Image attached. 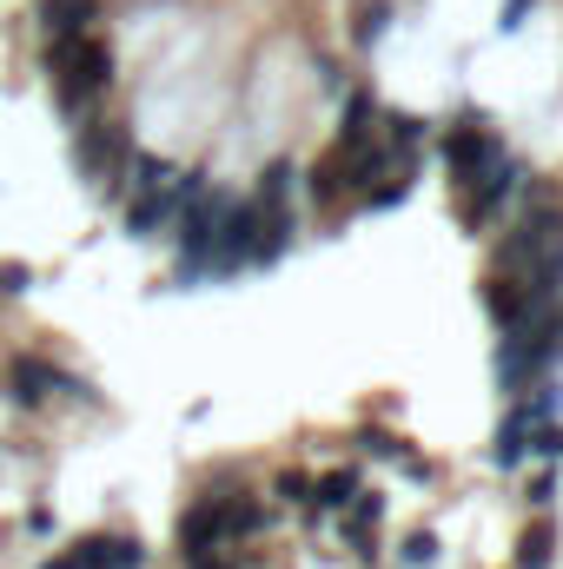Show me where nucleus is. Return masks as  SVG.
Returning <instances> with one entry per match:
<instances>
[{
    "label": "nucleus",
    "instance_id": "f257e3e1",
    "mask_svg": "<svg viewBox=\"0 0 563 569\" xmlns=\"http://www.w3.org/2000/svg\"><path fill=\"white\" fill-rule=\"evenodd\" d=\"M253 239H259V206H253V199H226L206 272H219V279H226V272H246V266H253Z\"/></svg>",
    "mask_w": 563,
    "mask_h": 569
},
{
    "label": "nucleus",
    "instance_id": "a211bd4d",
    "mask_svg": "<svg viewBox=\"0 0 563 569\" xmlns=\"http://www.w3.org/2000/svg\"><path fill=\"white\" fill-rule=\"evenodd\" d=\"M418 140H424V120H418V113H392V146H398V152H412Z\"/></svg>",
    "mask_w": 563,
    "mask_h": 569
},
{
    "label": "nucleus",
    "instance_id": "ddd939ff",
    "mask_svg": "<svg viewBox=\"0 0 563 569\" xmlns=\"http://www.w3.org/2000/svg\"><path fill=\"white\" fill-rule=\"evenodd\" d=\"M551 550H557V537H551V523H537V530H524V537H517V569H551Z\"/></svg>",
    "mask_w": 563,
    "mask_h": 569
},
{
    "label": "nucleus",
    "instance_id": "20e7f679",
    "mask_svg": "<svg viewBox=\"0 0 563 569\" xmlns=\"http://www.w3.org/2000/svg\"><path fill=\"white\" fill-rule=\"evenodd\" d=\"M47 569H140V543H127V537H87L80 550L53 557Z\"/></svg>",
    "mask_w": 563,
    "mask_h": 569
},
{
    "label": "nucleus",
    "instance_id": "2eb2a0df",
    "mask_svg": "<svg viewBox=\"0 0 563 569\" xmlns=\"http://www.w3.org/2000/svg\"><path fill=\"white\" fill-rule=\"evenodd\" d=\"M385 27H392V0H365L352 33H358V47H372V40H385Z\"/></svg>",
    "mask_w": 563,
    "mask_h": 569
},
{
    "label": "nucleus",
    "instance_id": "aec40b11",
    "mask_svg": "<svg viewBox=\"0 0 563 569\" xmlns=\"http://www.w3.org/2000/svg\"><path fill=\"white\" fill-rule=\"evenodd\" d=\"M358 443H365L372 457H398V463H405V443H398V437H385V430H365Z\"/></svg>",
    "mask_w": 563,
    "mask_h": 569
},
{
    "label": "nucleus",
    "instance_id": "f3484780",
    "mask_svg": "<svg viewBox=\"0 0 563 569\" xmlns=\"http://www.w3.org/2000/svg\"><path fill=\"white\" fill-rule=\"evenodd\" d=\"M531 457H563V430L544 418V425H531V443H524Z\"/></svg>",
    "mask_w": 563,
    "mask_h": 569
},
{
    "label": "nucleus",
    "instance_id": "f03ea898",
    "mask_svg": "<svg viewBox=\"0 0 563 569\" xmlns=\"http://www.w3.org/2000/svg\"><path fill=\"white\" fill-rule=\"evenodd\" d=\"M127 127H113V120H100V127H80V140H73V166L87 172V179H120V166H127Z\"/></svg>",
    "mask_w": 563,
    "mask_h": 569
},
{
    "label": "nucleus",
    "instance_id": "4468645a",
    "mask_svg": "<svg viewBox=\"0 0 563 569\" xmlns=\"http://www.w3.org/2000/svg\"><path fill=\"white\" fill-rule=\"evenodd\" d=\"M120 172H134V192H152V186H166L172 179V166L166 159H152V152H127V166Z\"/></svg>",
    "mask_w": 563,
    "mask_h": 569
},
{
    "label": "nucleus",
    "instance_id": "4be33fe9",
    "mask_svg": "<svg viewBox=\"0 0 563 569\" xmlns=\"http://www.w3.org/2000/svg\"><path fill=\"white\" fill-rule=\"evenodd\" d=\"M524 13H531V0H504V20H497V27H504V33H517V27H524Z\"/></svg>",
    "mask_w": 563,
    "mask_h": 569
},
{
    "label": "nucleus",
    "instance_id": "423d86ee",
    "mask_svg": "<svg viewBox=\"0 0 563 569\" xmlns=\"http://www.w3.org/2000/svg\"><path fill=\"white\" fill-rule=\"evenodd\" d=\"M219 537H226V503H219V497H206V503H192V510L179 517V550H186V557H206Z\"/></svg>",
    "mask_w": 563,
    "mask_h": 569
},
{
    "label": "nucleus",
    "instance_id": "0eeeda50",
    "mask_svg": "<svg viewBox=\"0 0 563 569\" xmlns=\"http://www.w3.org/2000/svg\"><path fill=\"white\" fill-rule=\"evenodd\" d=\"M47 385H53V391H87V385H73L67 371H53V365H40V358H20V365H13V398H20V405L47 398Z\"/></svg>",
    "mask_w": 563,
    "mask_h": 569
},
{
    "label": "nucleus",
    "instance_id": "7ed1b4c3",
    "mask_svg": "<svg viewBox=\"0 0 563 569\" xmlns=\"http://www.w3.org/2000/svg\"><path fill=\"white\" fill-rule=\"evenodd\" d=\"M497 152H504V146L484 133V113H464V120L451 127V140H444V159H451L457 186H471V179H477V172H484V166H491Z\"/></svg>",
    "mask_w": 563,
    "mask_h": 569
},
{
    "label": "nucleus",
    "instance_id": "dca6fc26",
    "mask_svg": "<svg viewBox=\"0 0 563 569\" xmlns=\"http://www.w3.org/2000/svg\"><path fill=\"white\" fill-rule=\"evenodd\" d=\"M266 523V510L259 503H226V537H253Z\"/></svg>",
    "mask_w": 563,
    "mask_h": 569
},
{
    "label": "nucleus",
    "instance_id": "39448f33",
    "mask_svg": "<svg viewBox=\"0 0 563 569\" xmlns=\"http://www.w3.org/2000/svg\"><path fill=\"white\" fill-rule=\"evenodd\" d=\"M477 179H484V186H477V199H471V212H464V226H471V232H477V226H491V212L511 199V186H517L524 172H517V159H504V152H497Z\"/></svg>",
    "mask_w": 563,
    "mask_h": 569
},
{
    "label": "nucleus",
    "instance_id": "f8f14e48",
    "mask_svg": "<svg viewBox=\"0 0 563 569\" xmlns=\"http://www.w3.org/2000/svg\"><path fill=\"white\" fill-rule=\"evenodd\" d=\"M312 497H318V510H345V503L358 497V470H325V477L312 483Z\"/></svg>",
    "mask_w": 563,
    "mask_h": 569
},
{
    "label": "nucleus",
    "instance_id": "9b49d317",
    "mask_svg": "<svg viewBox=\"0 0 563 569\" xmlns=\"http://www.w3.org/2000/svg\"><path fill=\"white\" fill-rule=\"evenodd\" d=\"M524 443H531V418H524V405H517V411L504 418V430H497V463H504V470H511V463H524V457H531Z\"/></svg>",
    "mask_w": 563,
    "mask_h": 569
},
{
    "label": "nucleus",
    "instance_id": "6ab92c4d",
    "mask_svg": "<svg viewBox=\"0 0 563 569\" xmlns=\"http://www.w3.org/2000/svg\"><path fill=\"white\" fill-rule=\"evenodd\" d=\"M405 563H412V569H431V563H437V537H431V530L405 537Z\"/></svg>",
    "mask_w": 563,
    "mask_h": 569
},
{
    "label": "nucleus",
    "instance_id": "6e6552de",
    "mask_svg": "<svg viewBox=\"0 0 563 569\" xmlns=\"http://www.w3.org/2000/svg\"><path fill=\"white\" fill-rule=\"evenodd\" d=\"M484 305H491V318L511 331L524 311H531V298H524V279H511V272H497V279L484 284Z\"/></svg>",
    "mask_w": 563,
    "mask_h": 569
},
{
    "label": "nucleus",
    "instance_id": "412c9836",
    "mask_svg": "<svg viewBox=\"0 0 563 569\" xmlns=\"http://www.w3.org/2000/svg\"><path fill=\"white\" fill-rule=\"evenodd\" d=\"M27 284H33L27 266H0V291H27Z\"/></svg>",
    "mask_w": 563,
    "mask_h": 569
},
{
    "label": "nucleus",
    "instance_id": "1a4fd4ad",
    "mask_svg": "<svg viewBox=\"0 0 563 569\" xmlns=\"http://www.w3.org/2000/svg\"><path fill=\"white\" fill-rule=\"evenodd\" d=\"M372 120H378V100H372V93H352V100H345V127H338V152L372 146Z\"/></svg>",
    "mask_w": 563,
    "mask_h": 569
},
{
    "label": "nucleus",
    "instance_id": "5701e85b",
    "mask_svg": "<svg viewBox=\"0 0 563 569\" xmlns=\"http://www.w3.org/2000/svg\"><path fill=\"white\" fill-rule=\"evenodd\" d=\"M273 490H279V497H305V490H312V483H305V477H298V470H279V483H273Z\"/></svg>",
    "mask_w": 563,
    "mask_h": 569
},
{
    "label": "nucleus",
    "instance_id": "9d476101",
    "mask_svg": "<svg viewBox=\"0 0 563 569\" xmlns=\"http://www.w3.org/2000/svg\"><path fill=\"white\" fill-rule=\"evenodd\" d=\"M40 20H47V33H87L93 0H47V7H40Z\"/></svg>",
    "mask_w": 563,
    "mask_h": 569
},
{
    "label": "nucleus",
    "instance_id": "b1692460",
    "mask_svg": "<svg viewBox=\"0 0 563 569\" xmlns=\"http://www.w3.org/2000/svg\"><path fill=\"white\" fill-rule=\"evenodd\" d=\"M192 569H226V563H206V557H192Z\"/></svg>",
    "mask_w": 563,
    "mask_h": 569
}]
</instances>
